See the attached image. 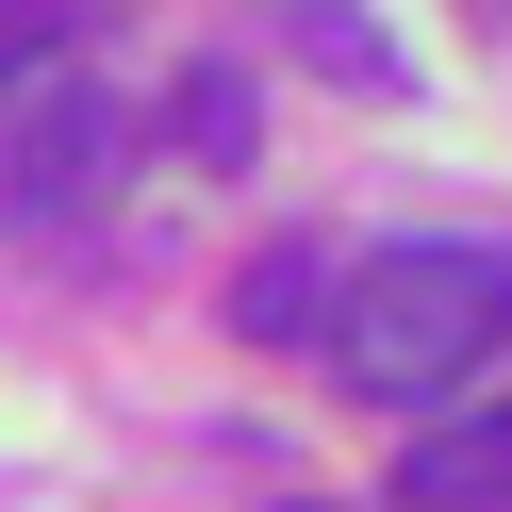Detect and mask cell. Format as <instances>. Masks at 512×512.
<instances>
[{
    "label": "cell",
    "mask_w": 512,
    "mask_h": 512,
    "mask_svg": "<svg viewBox=\"0 0 512 512\" xmlns=\"http://www.w3.org/2000/svg\"><path fill=\"white\" fill-rule=\"evenodd\" d=\"M496 347H512V248H364L331 281L314 364L347 397H380V413H446Z\"/></svg>",
    "instance_id": "1"
},
{
    "label": "cell",
    "mask_w": 512,
    "mask_h": 512,
    "mask_svg": "<svg viewBox=\"0 0 512 512\" xmlns=\"http://www.w3.org/2000/svg\"><path fill=\"white\" fill-rule=\"evenodd\" d=\"M116 182H133V100H116L100 50L83 67H34L0 100V215L17 232H100Z\"/></svg>",
    "instance_id": "2"
},
{
    "label": "cell",
    "mask_w": 512,
    "mask_h": 512,
    "mask_svg": "<svg viewBox=\"0 0 512 512\" xmlns=\"http://www.w3.org/2000/svg\"><path fill=\"white\" fill-rule=\"evenodd\" d=\"M397 496L413 512H512V397H479V413L446 397L430 430L397 446Z\"/></svg>",
    "instance_id": "3"
},
{
    "label": "cell",
    "mask_w": 512,
    "mask_h": 512,
    "mask_svg": "<svg viewBox=\"0 0 512 512\" xmlns=\"http://www.w3.org/2000/svg\"><path fill=\"white\" fill-rule=\"evenodd\" d=\"M331 281H347V265H331L314 232H298V248H265V265L232 281V331H248V347H314V331H331Z\"/></svg>",
    "instance_id": "4"
},
{
    "label": "cell",
    "mask_w": 512,
    "mask_h": 512,
    "mask_svg": "<svg viewBox=\"0 0 512 512\" xmlns=\"http://www.w3.org/2000/svg\"><path fill=\"white\" fill-rule=\"evenodd\" d=\"M166 133H182V166H248V149H265V83L248 67H182L166 83Z\"/></svg>",
    "instance_id": "5"
},
{
    "label": "cell",
    "mask_w": 512,
    "mask_h": 512,
    "mask_svg": "<svg viewBox=\"0 0 512 512\" xmlns=\"http://www.w3.org/2000/svg\"><path fill=\"white\" fill-rule=\"evenodd\" d=\"M281 34H298V50H314L331 83H364V100H397V83H413V50L380 34L364 0H281Z\"/></svg>",
    "instance_id": "6"
},
{
    "label": "cell",
    "mask_w": 512,
    "mask_h": 512,
    "mask_svg": "<svg viewBox=\"0 0 512 512\" xmlns=\"http://www.w3.org/2000/svg\"><path fill=\"white\" fill-rule=\"evenodd\" d=\"M100 34H116V0H0V100H17L34 67H83Z\"/></svg>",
    "instance_id": "7"
},
{
    "label": "cell",
    "mask_w": 512,
    "mask_h": 512,
    "mask_svg": "<svg viewBox=\"0 0 512 512\" xmlns=\"http://www.w3.org/2000/svg\"><path fill=\"white\" fill-rule=\"evenodd\" d=\"M298 512H331V496H298Z\"/></svg>",
    "instance_id": "8"
}]
</instances>
